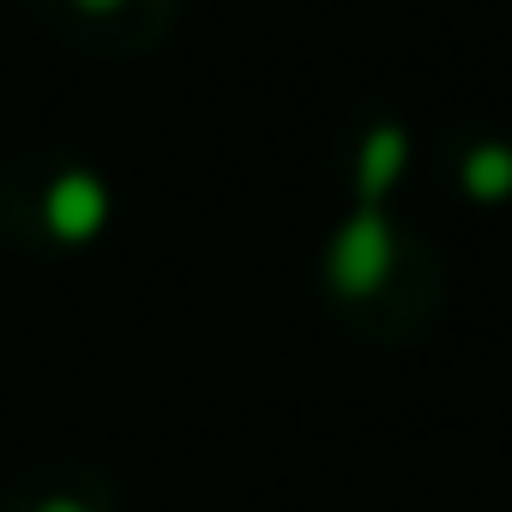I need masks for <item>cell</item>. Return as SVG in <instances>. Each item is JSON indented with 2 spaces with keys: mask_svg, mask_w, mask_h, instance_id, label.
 <instances>
[{
  "mask_svg": "<svg viewBox=\"0 0 512 512\" xmlns=\"http://www.w3.org/2000/svg\"><path fill=\"white\" fill-rule=\"evenodd\" d=\"M464 187H470L476 199H500V193H512V151H500V145L470 151V157H464Z\"/></svg>",
  "mask_w": 512,
  "mask_h": 512,
  "instance_id": "cell-3",
  "label": "cell"
},
{
  "mask_svg": "<svg viewBox=\"0 0 512 512\" xmlns=\"http://www.w3.org/2000/svg\"><path fill=\"white\" fill-rule=\"evenodd\" d=\"M398 163H404V133H398V127H380V133L368 139V157H362V193L374 199L380 187H392Z\"/></svg>",
  "mask_w": 512,
  "mask_h": 512,
  "instance_id": "cell-4",
  "label": "cell"
},
{
  "mask_svg": "<svg viewBox=\"0 0 512 512\" xmlns=\"http://www.w3.org/2000/svg\"><path fill=\"white\" fill-rule=\"evenodd\" d=\"M37 512H85L79 500H49V506H37Z\"/></svg>",
  "mask_w": 512,
  "mask_h": 512,
  "instance_id": "cell-5",
  "label": "cell"
},
{
  "mask_svg": "<svg viewBox=\"0 0 512 512\" xmlns=\"http://www.w3.org/2000/svg\"><path fill=\"white\" fill-rule=\"evenodd\" d=\"M79 7H91V13H109V7H115V0H79Z\"/></svg>",
  "mask_w": 512,
  "mask_h": 512,
  "instance_id": "cell-6",
  "label": "cell"
},
{
  "mask_svg": "<svg viewBox=\"0 0 512 512\" xmlns=\"http://www.w3.org/2000/svg\"><path fill=\"white\" fill-rule=\"evenodd\" d=\"M386 266H392V235H386V223L380 217H356L338 235V247H332V284L344 296H368L386 278Z\"/></svg>",
  "mask_w": 512,
  "mask_h": 512,
  "instance_id": "cell-1",
  "label": "cell"
},
{
  "mask_svg": "<svg viewBox=\"0 0 512 512\" xmlns=\"http://www.w3.org/2000/svg\"><path fill=\"white\" fill-rule=\"evenodd\" d=\"M43 217H49V229L61 235V241H91L97 229H103V217H109V193H103V181L97 175H61L55 187H49V205H43Z\"/></svg>",
  "mask_w": 512,
  "mask_h": 512,
  "instance_id": "cell-2",
  "label": "cell"
}]
</instances>
